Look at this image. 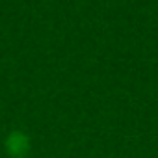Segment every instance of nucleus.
<instances>
[{"label":"nucleus","mask_w":158,"mask_h":158,"mask_svg":"<svg viewBox=\"0 0 158 158\" xmlns=\"http://www.w3.org/2000/svg\"><path fill=\"white\" fill-rule=\"evenodd\" d=\"M6 147L13 154V158H21L28 151V138L23 132H11L6 139Z\"/></svg>","instance_id":"obj_1"}]
</instances>
